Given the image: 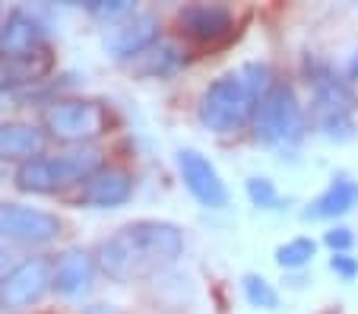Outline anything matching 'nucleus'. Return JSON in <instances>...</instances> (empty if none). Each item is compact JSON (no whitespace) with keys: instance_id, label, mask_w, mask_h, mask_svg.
<instances>
[{"instance_id":"obj_3","label":"nucleus","mask_w":358,"mask_h":314,"mask_svg":"<svg viewBox=\"0 0 358 314\" xmlns=\"http://www.w3.org/2000/svg\"><path fill=\"white\" fill-rule=\"evenodd\" d=\"M308 83L314 86V121L330 140L352 137V111L358 99L349 80L330 73V67L308 61Z\"/></svg>"},{"instance_id":"obj_22","label":"nucleus","mask_w":358,"mask_h":314,"mask_svg":"<svg viewBox=\"0 0 358 314\" xmlns=\"http://www.w3.org/2000/svg\"><path fill=\"white\" fill-rule=\"evenodd\" d=\"M86 10L99 20H121V16L134 13V3L130 0H89Z\"/></svg>"},{"instance_id":"obj_21","label":"nucleus","mask_w":358,"mask_h":314,"mask_svg":"<svg viewBox=\"0 0 358 314\" xmlns=\"http://www.w3.org/2000/svg\"><path fill=\"white\" fill-rule=\"evenodd\" d=\"M248 197L254 206L260 210H273L279 204V194H276V185L270 178H248Z\"/></svg>"},{"instance_id":"obj_18","label":"nucleus","mask_w":358,"mask_h":314,"mask_svg":"<svg viewBox=\"0 0 358 314\" xmlns=\"http://www.w3.org/2000/svg\"><path fill=\"white\" fill-rule=\"evenodd\" d=\"M317 254V241L314 238H292L276 248V264L282 270H304Z\"/></svg>"},{"instance_id":"obj_16","label":"nucleus","mask_w":358,"mask_h":314,"mask_svg":"<svg viewBox=\"0 0 358 314\" xmlns=\"http://www.w3.org/2000/svg\"><path fill=\"white\" fill-rule=\"evenodd\" d=\"M358 206V181H352L349 175H336L330 181L324 194L317 200H311V206L304 210V219H336L345 216L349 210Z\"/></svg>"},{"instance_id":"obj_28","label":"nucleus","mask_w":358,"mask_h":314,"mask_svg":"<svg viewBox=\"0 0 358 314\" xmlns=\"http://www.w3.org/2000/svg\"><path fill=\"white\" fill-rule=\"evenodd\" d=\"M0 20H3V10H0Z\"/></svg>"},{"instance_id":"obj_6","label":"nucleus","mask_w":358,"mask_h":314,"mask_svg":"<svg viewBox=\"0 0 358 314\" xmlns=\"http://www.w3.org/2000/svg\"><path fill=\"white\" fill-rule=\"evenodd\" d=\"M45 127L64 143H86L108 130V111L89 99H57L45 111Z\"/></svg>"},{"instance_id":"obj_12","label":"nucleus","mask_w":358,"mask_h":314,"mask_svg":"<svg viewBox=\"0 0 358 314\" xmlns=\"http://www.w3.org/2000/svg\"><path fill=\"white\" fill-rule=\"evenodd\" d=\"M38 48H45V29L35 16L13 10L7 16V22L0 26V57L3 61H20V57L35 55Z\"/></svg>"},{"instance_id":"obj_13","label":"nucleus","mask_w":358,"mask_h":314,"mask_svg":"<svg viewBox=\"0 0 358 314\" xmlns=\"http://www.w3.org/2000/svg\"><path fill=\"white\" fill-rule=\"evenodd\" d=\"M134 194V178L121 169H101L83 185L80 204L86 206H99V210H108V206H121L130 200Z\"/></svg>"},{"instance_id":"obj_17","label":"nucleus","mask_w":358,"mask_h":314,"mask_svg":"<svg viewBox=\"0 0 358 314\" xmlns=\"http://www.w3.org/2000/svg\"><path fill=\"white\" fill-rule=\"evenodd\" d=\"M55 67V57L51 48H38L35 55L20 57V61H3L0 57V92H10L16 86H26V83H38L45 80Z\"/></svg>"},{"instance_id":"obj_26","label":"nucleus","mask_w":358,"mask_h":314,"mask_svg":"<svg viewBox=\"0 0 358 314\" xmlns=\"http://www.w3.org/2000/svg\"><path fill=\"white\" fill-rule=\"evenodd\" d=\"M7 276V254H3V248H0V280Z\"/></svg>"},{"instance_id":"obj_24","label":"nucleus","mask_w":358,"mask_h":314,"mask_svg":"<svg viewBox=\"0 0 358 314\" xmlns=\"http://www.w3.org/2000/svg\"><path fill=\"white\" fill-rule=\"evenodd\" d=\"M330 270L336 276H343V280H355L358 276V257H352V254H333Z\"/></svg>"},{"instance_id":"obj_9","label":"nucleus","mask_w":358,"mask_h":314,"mask_svg":"<svg viewBox=\"0 0 358 314\" xmlns=\"http://www.w3.org/2000/svg\"><path fill=\"white\" fill-rule=\"evenodd\" d=\"M178 171L184 178V187L194 194L196 204H203L206 210H222L229 206V187L219 178L216 165L196 150H181L178 152Z\"/></svg>"},{"instance_id":"obj_11","label":"nucleus","mask_w":358,"mask_h":314,"mask_svg":"<svg viewBox=\"0 0 358 314\" xmlns=\"http://www.w3.org/2000/svg\"><path fill=\"white\" fill-rule=\"evenodd\" d=\"M159 41V22L149 13H134L105 35V51L111 57H143Z\"/></svg>"},{"instance_id":"obj_27","label":"nucleus","mask_w":358,"mask_h":314,"mask_svg":"<svg viewBox=\"0 0 358 314\" xmlns=\"http://www.w3.org/2000/svg\"><path fill=\"white\" fill-rule=\"evenodd\" d=\"M349 76H358V57H355V61L349 64Z\"/></svg>"},{"instance_id":"obj_20","label":"nucleus","mask_w":358,"mask_h":314,"mask_svg":"<svg viewBox=\"0 0 358 314\" xmlns=\"http://www.w3.org/2000/svg\"><path fill=\"white\" fill-rule=\"evenodd\" d=\"M241 289H244V299H248L254 308H264V311H273V308H279V292L264 280V276L248 273L241 280Z\"/></svg>"},{"instance_id":"obj_14","label":"nucleus","mask_w":358,"mask_h":314,"mask_svg":"<svg viewBox=\"0 0 358 314\" xmlns=\"http://www.w3.org/2000/svg\"><path fill=\"white\" fill-rule=\"evenodd\" d=\"M92 276H95V260L89 257L83 248H70L61 254L55 266V292L64 299H80L92 289Z\"/></svg>"},{"instance_id":"obj_25","label":"nucleus","mask_w":358,"mask_h":314,"mask_svg":"<svg viewBox=\"0 0 358 314\" xmlns=\"http://www.w3.org/2000/svg\"><path fill=\"white\" fill-rule=\"evenodd\" d=\"M83 314H121V311H117L115 305H92V308H86Z\"/></svg>"},{"instance_id":"obj_5","label":"nucleus","mask_w":358,"mask_h":314,"mask_svg":"<svg viewBox=\"0 0 358 314\" xmlns=\"http://www.w3.org/2000/svg\"><path fill=\"white\" fill-rule=\"evenodd\" d=\"M254 137L266 146H292L304 137V111L289 83H276L257 102Z\"/></svg>"},{"instance_id":"obj_19","label":"nucleus","mask_w":358,"mask_h":314,"mask_svg":"<svg viewBox=\"0 0 358 314\" xmlns=\"http://www.w3.org/2000/svg\"><path fill=\"white\" fill-rule=\"evenodd\" d=\"M143 57H146V61L140 64V73H146V76H169L184 64V55L175 48V45L149 48V55H143Z\"/></svg>"},{"instance_id":"obj_7","label":"nucleus","mask_w":358,"mask_h":314,"mask_svg":"<svg viewBox=\"0 0 358 314\" xmlns=\"http://www.w3.org/2000/svg\"><path fill=\"white\" fill-rule=\"evenodd\" d=\"M55 260L48 254L38 257H26L16 264L3 280H0V305L3 308H29L48 292L55 289Z\"/></svg>"},{"instance_id":"obj_23","label":"nucleus","mask_w":358,"mask_h":314,"mask_svg":"<svg viewBox=\"0 0 358 314\" xmlns=\"http://www.w3.org/2000/svg\"><path fill=\"white\" fill-rule=\"evenodd\" d=\"M324 245L330 248L333 254H349V248L355 245V235H352V229H345V226H333L324 232Z\"/></svg>"},{"instance_id":"obj_2","label":"nucleus","mask_w":358,"mask_h":314,"mask_svg":"<svg viewBox=\"0 0 358 314\" xmlns=\"http://www.w3.org/2000/svg\"><path fill=\"white\" fill-rule=\"evenodd\" d=\"M95 171H101V152L76 150V152H64V156L29 159V162H22L16 169L13 181L26 194H55L76 185V181H89Z\"/></svg>"},{"instance_id":"obj_1","label":"nucleus","mask_w":358,"mask_h":314,"mask_svg":"<svg viewBox=\"0 0 358 314\" xmlns=\"http://www.w3.org/2000/svg\"><path fill=\"white\" fill-rule=\"evenodd\" d=\"M184 251V232L175 222L136 219L101 241L99 266L115 283H136L175 264Z\"/></svg>"},{"instance_id":"obj_8","label":"nucleus","mask_w":358,"mask_h":314,"mask_svg":"<svg viewBox=\"0 0 358 314\" xmlns=\"http://www.w3.org/2000/svg\"><path fill=\"white\" fill-rule=\"evenodd\" d=\"M61 235V219L48 210L22 204H0V238L20 245H48Z\"/></svg>"},{"instance_id":"obj_4","label":"nucleus","mask_w":358,"mask_h":314,"mask_svg":"<svg viewBox=\"0 0 358 314\" xmlns=\"http://www.w3.org/2000/svg\"><path fill=\"white\" fill-rule=\"evenodd\" d=\"M257 111V96L248 89L241 73H225L200 96V121L213 134H231Z\"/></svg>"},{"instance_id":"obj_15","label":"nucleus","mask_w":358,"mask_h":314,"mask_svg":"<svg viewBox=\"0 0 358 314\" xmlns=\"http://www.w3.org/2000/svg\"><path fill=\"white\" fill-rule=\"evenodd\" d=\"M45 150V134L32 124H0V159L3 162H29V159H38Z\"/></svg>"},{"instance_id":"obj_10","label":"nucleus","mask_w":358,"mask_h":314,"mask_svg":"<svg viewBox=\"0 0 358 314\" xmlns=\"http://www.w3.org/2000/svg\"><path fill=\"white\" fill-rule=\"evenodd\" d=\"M178 26H181L184 38L196 41V45H219V41L231 38L235 16L222 3H190L178 13Z\"/></svg>"}]
</instances>
